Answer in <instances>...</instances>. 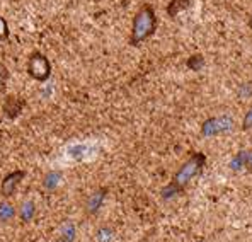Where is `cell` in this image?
I'll use <instances>...</instances> for the list:
<instances>
[{"mask_svg": "<svg viewBox=\"0 0 252 242\" xmlns=\"http://www.w3.org/2000/svg\"><path fill=\"white\" fill-rule=\"evenodd\" d=\"M157 16L152 5L145 3L143 7H140L138 12L133 17V26H131V35H129V44L131 46H138L143 41H147L150 36H154L155 29H157Z\"/></svg>", "mask_w": 252, "mask_h": 242, "instance_id": "cell-1", "label": "cell"}, {"mask_svg": "<svg viewBox=\"0 0 252 242\" xmlns=\"http://www.w3.org/2000/svg\"><path fill=\"white\" fill-rule=\"evenodd\" d=\"M203 166H205V155L194 154L179 171H177L174 181L170 182L169 188H165V189H170V191H181V189H183L184 186H186L188 182L201 171Z\"/></svg>", "mask_w": 252, "mask_h": 242, "instance_id": "cell-2", "label": "cell"}, {"mask_svg": "<svg viewBox=\"0 0 252 242\" xmlns=\"http://www.w3.org/2000/svg\"><path fill=\"white\" fill-rule=\"evenodd\" d=\"M26 70H28L31 79L38 82H46L51 77V63L46 55L39 53V51H34L28 57Z\"/></svg>", "mask_w": 252, "mask_h": 242, "instance_id": "cell-3", "label": "cell"}, {"mask_svg": "<svg viewBox=\"0 0 252 242\" xmlns=\"http://www.w3.org/2000/svg\"><path fill=\"white\" fill-rule=\"evenodd\" d=\"M24 177H26V171H21V169L7 174V176L2 179V182H0V196L10 198V196L17 191V188H19V184Z\"/></svg>", "mask_w": 252, "mask_h": 242, "instance_id": "cell-4", "label": "cell"}, {"mask_svg": "<svg viewBox=\"0 0 252 242\" xmlns=\"http://www.w3.org/2000/svg\"><path fill=\"white\" fill-rule=\"evenodd\" d=\"M24 104H26L24 99L17 98V96H9V98L5 99V103H3V113H5L7 118L14 120V118H17L21 114Z\"/></svg>", "mask_w": 252, "mask_h": 242, "instance_id": "cell-5", "label": "cell"}, {"mask_svg": "<svg viewBox=\"0 0 252 242\" xmlns=\"http://www.w3.org/2000/svg\"><path fill=\"white\" fill-rule=\"evenodd\" d=\"M106 195H107V189L106 188H101V189H97V191H94L91 196H89L87 203H85V210H87L89 215L97 213L99 208H101L102 203H104Z\"/></svg>", "mask_w": 252, "mask_h": 242, "instance_id": "cell-6", "label": "cell"}, {"mask_svg": "<svg viewBox=\"0 0 252 242\" xmlns=\"http://www.w3.org/2000/svg\"><path fill=\"white\" fill-rule=\"evenodd\" d=\"M73 239H75V225L70 220L63 222L58 229L55 242H73Z\"/></svg>", "mask_w": 252, "mask_h": 242, "instance_id": "cell-7", "label": "cell"}, {"mask_svg": "<svg viewBox=\"0 0 252 242\" xmlns=\"http://www.w3.org/2000/svg\"><path fill=\"white\" fill-rule=\"evenodd\" d=\"M17 215H19L22 223L31 222L32 218L36 217V205H34V202H31V200H26V202H22V205L19 207V211H17Z\"/></svg>", "mask_w": 252, "mask_h": 242, "instance_id": "cell-8", "label": "cell"}, {"mask_svg": "<svg viewBox=\"0 0 252 242\" xmlns=\"http://www.w3.org/2000/svg\"><path fill=\"white\" fill-rule=\"evenodd\" d=\"M62 182V173L60 171H50V173L44 174L41 184L44 189H48V191H55V189L60 186Z\"/></svg>", "mask_w": 252, "mask_h": 242, "instance_id": "cell-9", "label": "cell"}, {"mask_svg": "<svg viewBox=\"0 0 252 242\" xmlns=\"http://www.w3.org/2000/svg\"><path fill=\"white\" fill-rule=\"evenodd\" d=\"M223 123H227V118H215V120H210L205 123L203 132H205V135H215V133L227 128V126H223Z\"/></svg>", "mask_w": 252, "mask_h": 242, "instance_id": "cell-10", "label": "cell"}, {"mask_svg": "<svg viewBox=\"0 0 252 242\" xmlns=\"http://www.w3.org/2000/svg\"><path fill=\"white\" fill-rule=\"evenodd\" d=\"M16 215H17V210L14 205H10L9 202L0 203V223H9L10 220H14Z\"/></svg>", "mask_w": 252, "mask_h": 242, "instance_id": "cell-11", "label": "cell"}, {"mask_svg": "<svg viewBox=\"0 0 252 242\" xmlns=\"http://www.w3.org/2000/svg\"><path fill=\"white\" fill-rule=\"evenodd\" d=\"M191 5V0H170L169 7H167V14L170 17H176L177 14H181L184 9Z\"/></svg>", "mask_w": 252, "mask_h": 242, "instance_id": "cell-12", "label": "cell"}, {"mask_svg": "<svg viewBox=\"0 0 252 242\" xmlns=\"http://www.w3.org/2000/svg\"><path fill=\"white\" fill-rule=\"evenodd\" d=\"M186 65L189 70H201L203 65H205V58H203L201 55H192V57L186 62Z\"/></svg>", "mask_w": 252, "mask_h": 242, "instance_id": "cell-13", "label": "cell"}, {"mask_svg": "<svg viewBox=\"0 0 252 242\" xmlns=\"http://www.w3.org/2000/svg\"><path fill=\"white\" fill-rule=\"evenodd\" d=\"M9 35H10V31H9V24H7L5 17L0 16V43H2V41H5L7 38H9Z\"/></svg>", "mask_w": 252, "mask_h": 242, "instance_id": "cell-14", "label": "cell"}, {"mask_svg": "<svg viewBox=\"0 0 252 242\" xmlns=\"http://www.w3.org/2000/svg\"><path fill=\"white\" fill-rule=\"evenodd\" d=\"M7 77H9V72H7L5 65H3V63H0V85L5 84Z\"/></svg>", "mask_w": 252, "mask_h": 242, "instance_id": "cell-15", "label": "cell"}, {"mask_svg": "<svg viewBox=\"0 0 252 242\" xmlns=\"http://www.w3.org/2000/svg\"><path fill=\"white\" fill-rule=\"evenodd\" d=\"M252 126V109L247 111L246 118H244V128H251Z\"/></svg>", "mask_w": 252, "mask_h": 242, "instance_id": "cell-16", "label": "cell"}, {"mask_svg": "<svg viewBox=\"0 0 252 242\" xmlns=\"http://www.w3.org/2000/svg\"><path fill=\"white\" fill-rule=\"evenodd\" d=\"M249 26H251V28H252V16H251V21H249Z\"/></svg>", "mask_w": 252, "mask_h": 242, "instance_id": "cell-17", "label": "cell"}]
</instances>
